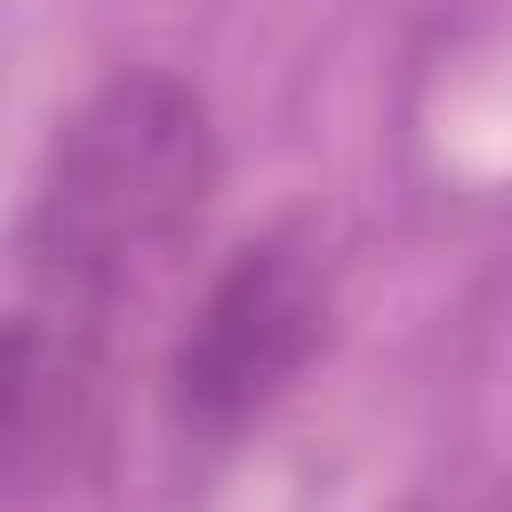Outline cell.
I'll return each instance as SVG.
<instances>
[{"mask_svg": "<svg viewBox=\"0 0 512 512\" xmlns=\"http://www.w3.org/2000/svg\"><path fill=\"white\" fill-rule=\"evenodd\" d=\"M432 512H512V472L472 480V488H456V496H448V504H432Z\"/></svg>", "mask_w": 512, "mask_h": 512, "instance_id": "4", "label": "cell"}, {"mask_svg": "<svg viewBox=\"0 0 512 512\" xmlns=\"http://www.w3.org/2000/svg\"><path fill=\"white\" fill-rule=\"evenodd\" d=\"M112 328L80 320L32 288L0 304V488L48 480L104 408Z\"/></svg>", "mask_w": 512, "mask_h": 512, "instance_id": "3", "label": "cell"}, {"mask_svg": "<svg viewBox=\"0 0 512 512\" xmlns=\"http://www.w3.org/2000/svg\"><path fill=\"white\" fill-rule=\"evenodd\" d=\"M224 152L208 96L184 72L128 64L72 104L56 128L24 224H16V288L120 328V312L200 240Z\"/></svg>", "mask_w": 512, "mask_h": 512, "instance_id": "1", "label": "cell"}, {"mask_svg": "<svg viewBox=\"0 0 512 512\" xmlns=\"http://www.w3.org/2000/svg\"><path fill=\"white\" fill-rule=\"evenodd\" d=\"M328 320H336V280H328V256L312 232L280 224V232H256L248 248H232L208 272V288L168 352V376H160V408H168L176 440L232 448L240 432H256L320 360Z\"/></svg>", "mask_w": 512, "mask_h": 512, "instance_id": "2", "label": "cell"}]
</instances>
